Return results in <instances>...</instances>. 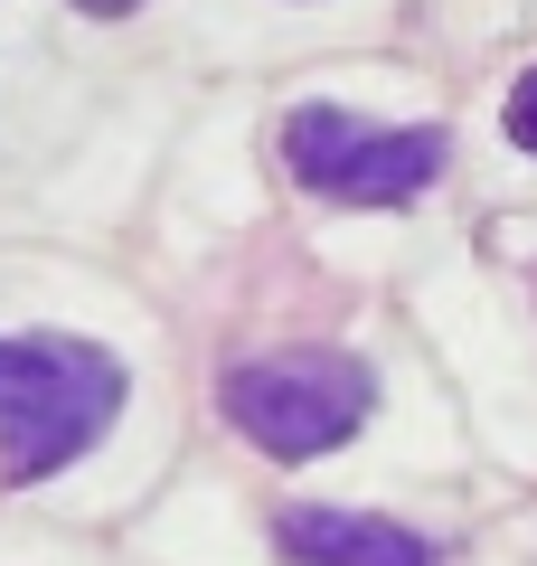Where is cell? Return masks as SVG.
<instances>
[{
    "label": "cell",
    "mask_w": 537,
    "mask_h": 566,
    "mask_svg": "<svg viewBox=\"0 0 537 566\" xmlns=\"http://www.w3.org/2000/svg\"><path fill=\"white\" fill-rule=\"evenodd\" d=\"M123 406L114 349L66 340V331H29L0 340V472L10 482H48L57 463H76Z\"/></svg>",
    "instance_id": "6da1fadb"
},
{
    "label": "cell",
    "mask_w": 537,
    "mask_h": 566,
    "mask_svg": "<svg viewBox=\"0 0 537 566\" xmlns=\"http://www.w3.org/2000/svg\"><path fill=\"white\" fill-rule=\"evenodd\" d=\"M378 406V378L349 359V349H274V359L227 368V416L255 434L274 463H312L339 453Z\"/></svg>",
    "instance_id": "7a4b0ae2"
},
{
    "label": "cell",
    "mask_w": 537,
    "mask_h": 566,
    "mask_svg": "<svg viewBox=\"0 0 537 566\" xmlns=\"http://www.w3.org/2000/svg\"><path fill=\"white\" fill-rule=\"evenodd\" d=\"M283 161H293V180H312L339 208H397L443 170V133H424V123H358L339 104H302L283 123Z\"/></svg>",
    "instance_id": "3957f363"
},
{
    "label": "cell",
    "mask_w": 537,
    "mask_h": 566,
    "mask_svg": "<svg viewBox=\"0 0 537 566\" xmlns=\"http://www.w3.org/2000/svg\"><path fill=\"white\" fill-rule=\"evenodd\" d=\"M283 557L302 566H434V547L397 520H368V510H283Z\"/></svg>",
    "instance_id": "277c9868"
},
{
    "label": "cell",
    "mask_w": 537,
    "mask_h": 566,
    "mask_svg": "<svg viewBox=\"0 0 537 566\" xmlns=\"http://www.w3.org/2000/svg\"><path fill=\"white\" fill-rule=\"evenodd\" d=\"M509 133H518V151H537V76H518V95H509Z\"/></svg>",
    "instance_id": "5b68a950"
},
{
    "label": "cell",
    "mask_w": 537,
    "mask_h": 566,
    "mask_svg": "<svg viewBox=\"0 0 537 566\" xmlns=\"http://www.w3.org/2000/svg\"><path fill=\"white\" fill-rule=\"evenodd\" d=\"M76 10H133V0H76Z\"/></svg>",
    "instance_id": "8992f818"
}]
</instances>
